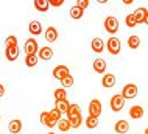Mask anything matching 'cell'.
<instances>
[{
    "label": "cell",
    "mask_w": 148,
    "mask_h": 134,
    "mask_svg": "<svg viewBox=\"0 0 148 134\" xmlns=\"http://www.w3.org/2000/svg\"><path fill=\"white\" fill-rule=\"evenodd\" d=\"M70 17L72 19H81L83 17V10L81 8H78L77 5L70 8Z\"/></svg>",
    "instance_id": "28"
},
{
    "label": "cell",
    "mask_w": 148,
    "mask_h": 134,
    "mask_svg": "<svg viewBox=\"0 0 148 134\" xmlns=\"http://www.w3.org/2000/svg\"><path fill=\"white\" fill-rule=\"evenodd\" d=\"M23 48H25L27 55H36V52L39 53V45H38V42H36V39H27Z\"/></svg>",
    "instance_id": "7"
},
{
    "label": "cell",
    "mask_w": 148,
    "mask_h": 134,
    "mask_svg": "<svg viewBox=\"0 0 148 134\" xmlns=\"http://www.w3.org/2000/svg\"><path fill=\"white\" fill-rule=\"evenodd\" d=\"M123 3H125V5H131V3H133V0H123Z\"/></svg>",
    "instance_id": "37"
},
{
    "label": "cell",
    "mask_w": 148,
    "mask_h": 134,
    "mask_svg": "<svg viewBox=\"0 0 148 134\" xmlns=\"http://www.w3.org/2000/svg\"><path fill=\"white\" fill-rule=\"evenodd\" d=\"M145 134H148V128H147V129H145Z\"/></svg>",
    "instance_id": "39"
},
{
    "label": "cell",
    "mask_w": 148,
    "mask_h": 134,
    "mask_svg": "<svg viewBox=\"0 0 148 134\" xmlns=\"http://www.w3.org/2000/svg\"><path fill=\"white\" fill-rule=\"evenodd\" d=\"M143 108L142 106H139V104H136V106H131V109H130V117L131 119H142L143 117Z\"/></svg>",
    "instance_id": "16"
},
{
    "label": "cell",
    "mask_w": 148,
    "mask_h": 134,
    "mask_svg": "<svg viewBox=\"0 0 148 134\" xmlns=\"http://www.w3.org/2000/svg\"><path fill=\"white\" fill-rule=\"evenodd\" d=\"M106 67H108V64H106V61L103 58H97L94 61V70L97 72V74H105Z\"/></svg>",
    "instance_id": "13"
},
{
    "label": "cell",
    "mask_w": 148,
    "mask_h": 134,
    "mask_svg": "<svg viewBox=\"0 0 148 134\" xmlns=\"http://www.w3.org/2000/svg\"><path fill=\"white\" fill-rule=\"evenodd\" d=\"M5 45L6 47H17V38L16 36H8L5 41Z\"/></svg>",
    "instance_id": "33"
},
{
    "label": "cell",
    "mask_w": 148,
    "mask_h": 134,
    "mask_svg": "<svg viewBox=\"0 0 148 134\" xmlns=\"http://www.w3.org/2000/svg\"><path fill=\"white\" fill-rule=\"evenodd\" d=\"M115 83H117V80H115V76H114L112 74H105V75H103V78H101L103 87L111 89V87L115 86Z\"/></svg>",
    "instance_id": "8"
},
{
    "label": "cell",
    "mask_w": 148,
    "mask_h": 134,
    "mask_svg": "<svg viewBox=\"0 0 148 134\" xmlns=\"http://www.w3.org/2000/svg\"><path fill=\"white\" fill-rule=\"evenodd\" d=\"M90 47H92V52H95V53H101V52L105 50L106 44L103 42V39H100V38H95V39H92V44H90Z\"/></svg>",
    "instance_id": "12"
},
{
    "label": "cell",
    "mask_w": 148,
    "mask_h": 134,
    "mask_svg": "<svg viewBox=\"0 0 148 134\" xmlns=\"http://www.w3.org/2000/svg\"><path fill=\"white\" fill-rule=\"evenodd\" d=\"M67 115H81V108L78 104H70L69 111H67Z\"/></svg>",
    "instance_id": "29"
},
{
    "label": "cell",
    "mask_w": 148,
    "mask_h": 134,
    "mask_svg": "<svg viewBox=\"0 0 148 134\" xmlns=\"http://www.w3.org/2000/svg\"><path fill=\"white\" fill-rule=\"evenodd\" d=\"M147 8H143V6H140V8H137V10L134 11V17H136V22H137V25L139 23H143V20H145V16H147Z\"/></svg>",
    "instance_id": "17"
},
{
    "label": "cell",
    "mask_w": 148,
    "mask_h": 134,
    "mask_svg": "<svg viewBox=\"0 0 148 134\" xmlns=\"http://www.w3.org/2000/svg\"><path fill=\"white\" fill-rule=\"evenodd\" d=\"M105 30L109 34H115L119 31V20L114 16H109V17L105 19Z\"/></svg>",
    "instance_id": "3"
},
{
    "label": "cell",
    "mask_w": 148,
    "mask_h": 134,
    "mask_svg": "<svg viewBox=\"0 0 148 134\" xmlns=\"http://www.w3.org/2000/svg\"><path fill=\"white\" fill-rule=\"evenodd\" d=\"M55 100H56V101H61V100H67V91H66V89H61V87H59V89H56V91H55Z\"/></svg>",
    "instance_id": "26"
},
{
    "label": "cell",
    "mask_w": 148,
    "mask_h": 134,
    "mask_svg": "<svg viewBox=\"0 0 148 134\" xmlns=\"http://www.w3.org/2000/svg\"><path fill=\"white\" fill-rule=\"evenodd\" d=\"M120 47H122V44H120V39L119 38H115V36H111L109 39H108V42H106V48H108V52H109L111 55H119L120 53Z\"/></svg>",
    "instance_id": "2"
},
{
    "label": "cell",
    "mask_w": 148,
    "mask_h": 134,
    "mask_svg": "<svg viewBox=\"0 0 148 134\" xmlns=\"http://www.w3.org/2000/svg\"><path fill=\"white\" fill-rule=\"evenodd\" d=\"M56 126H58V129H59L61 133H66V131H69V129L72 128L67 119H61V120H59L58 123H56Z\"/></svg>",
    "instance_id": "24"
},
{
    "label": "cell",
    "mask_w": 148,
    "mask_h": 134,
    "mask_svg": "<svg viewBox=\"0 0 148 134\" xmlns=\"http://www.w3.org/2000/svg\"><path fill=\"white\" fill-rule=\"evenodd\" d=\"M3 95H5V86H3L2 83H0V98H2Z\"/></svg>",
    "instance_id": "36"
},
{
    "label": "cell",
    "mask_w": 148,
    "mask_h": 134,
    "mask_svg": "<svg viewBox=\"0 0 148 134\" xmlns=\"http://www.w3.org/2000/svg\"><path fill=\"white\" fill-rule=\"evenodd\" d=\"M70 75V70H69V67L67 66H64V64H61V66H56L53 69V76L56 80H64L66 76H69Z\"/></svg>",
    "instance_id": "6"
},
{
    "label": "cell",
    "mask_w": 148,
    "mask_h": 134,
    "mask_svg": "<svg viewBox=\"0 0 148 134\" xmlns=\"http://www.w3.org/2000/svg\"><path fill=\"white\" fill-rule=\"evenodd\" d=\"M56 39H58V30L55 27H49L45 30V41H49V42H55Z\"/></svg>",
    "instance_id": "19"
},
{
    "label": "cell",
    "mask_w": 148,
    "mask_h": 134,
    "mask_svg": "<svg viewBox=\"0 0 148 134\" xmlns=\"http://www.w3.org/2000/svg\"><path fill=\"white\" fill-rule=\"evenodd\" d=\"M61 86H62L64 89H67V87H72V86H73V76H72V75H69V76H66L64 80H61Z\"/></svg>",
    "instance_id": "32"
},
{
    "label": "cell",
    "mask_w": 148,
    "mask_h": 134,
    "mask_svg": "<svg viewBox=\"0 0 148 134\" xmlns=\"http://www.w3.org/2000/svg\"><path fill=\"white\" fill-rule=\"evenodd\" d=\"M49 134H56V133H49Z\"/></svg>",
    "instance_id": "40"
},
{
    "label": "cell",
    "mask_w": 148,
    "mask_h": 134,
    "mask_svg": "<svg viewBox=\"0 0 148 134\" xmlns=\"http://www.w3.org/2000/svg\"><path fill=\"white\" fill-rule=\"evenodd\" d=\"M8 129H10L11 134H19L22 131V122L19 119H14L10 122V125H8Z\"/></svg>",
    "instance_id": "15"
},
{
    "label": "cell",
    "mask_w": 148,
    "mask_h": 134,
    "mask_svg": "<svg viewBox=\"0 0 148 134\" xmlns=\"http://www.w3.org/2000/svg\"><path fill=\"white\" fill-rule=\"evenodd\" d=\"M28 30H30V33L34 34V36L41 34V33H42V25H41V22H39V20H31Z\"/></svg>",
    "instance_id": "18"
},
{
    "label": "cell",
    "mask_w": 148,
    "mask_h": 134,
    "mask_svg": "<svg viewBox=\"0 0 148 134\" xmlns=\"http://www.w3.org/2000/svg\"><path fill=\"white\" fill-rule=\"evenodd\" d=\"M41 123L44 125V126H47V128H53V126H56V122L51 120V117H50V114H49V111L41 112Z\"/></svg>",
    "instance_id": "10"
},
{
    "label": "cell",
    "mask_w": 148,
    "mask_h": 134,
    "mask_svg": "<svg viewBox=\"0 0 148 134\" xmlns=\"http://www.w3.org/2000/svg\"><path fill=\"white\" fill-rule=\"evenodd\" d=\"M103 111V106H101V101L94 98L90 100L89 103V115H94V117H100V114H101Z\"/></svg>",
    "instance_id": "5"
},
{
    "label": "cell",
    "mask_w": 148,
    "mask_h": 134,
    "mask_svg": "<svg viewBox=\"0 0 148 134\" xmlns=\"http://www.w3.org/2000/svg\"><path fill=\"white\" fill-rule=\"evenodd\" d=\"M50 6H62L64 0H49Z\"/></svg>",
    "instance_id": "35"
},
{
    "label": "cell",
    "mask_w": 148,
    "mask_h": 134,
    "mask_svg": "<svg viewBox=\"0 0 148 134\" xmlns=\"http://www.w3.org/2000/svg\"><path fill=\"white\" fill-rule=\"evenodd\" d=\"M49 6H50L49 0H34V8L38 11H41V13H45L49 10Z\"/></svg>",
    "instance_id": "23"
},
{
    "label": "cell",
    "mask_w": 148,
    "mask_h": 134,
    "mask_svg": "<svg viewBox=\"0 0 148 134\" xmlns=\"http://www.w3.org/2000/svg\"><path fill=\"white\" fill-rule=\"evenodd\" d=\"M77 6L78 8H81L83 11L86 10L87 6H89V0H78V3H77Z\"/></svg>",
    "instance_id": "34"
},
{
    "label": "cell",
    "mask_w": 148,
    "mask_h": 134,
    "mask_svg": "<svg viewBox=\"0 0 148 134\" xmlns=\"http://www.w3.org/2000/svg\"><path fill=\"white\" fill-rule=\"evenodd\" d=\"M125 23H126V27H128V28H134L136 25H137L134 14H128L126 17H125Z\"/></svg>",
    "instance_id": "30"
},
{
    "label": "cell",
    "mask_w": 148,
    "mask_h": 134,
    "mask_svg": "<svg viewBox=\"0 0 148 134\" xmlns=\"http://www.w3.org/2000/svg\"><path fill=\"white\" fill-rule=\"evenodd\" d=\"M49 114H50V117H51V120L58 123V122L61 120V114H62V112H61V111H58L56 108H53L51 111H49Z\"/></svg>",
    "instance_id": "31"
},
{
    "label": "cell",
    "mask_w": 148,
    "mask_h": 134,
    "mask_svg": "<svg viewBox=\"0 0 148 134\" xmlns=\"http://www.w3.org/2000/svg\"><path fill=\"white\" fill-rule=\"evenodd\" d=\"M86 126L89 129H94L98 126V117H94V115H89L86 119Z\"/></svg>",
    "instance_id": "27"
},
{
    "label": "cell",
    "mask_w": 148,
    "mask_h": 134,
    "mask_svg": "<svg viewBox=\"0 0 148 134\" xmlns=\"http://www.w3.org/2000/svg\"><path fill=\"white\" fill-rule=\"evenodd\" d=\"M137 92H139V87L136 86V84H133V83H128V84H125L123 86V89H122V95L125 100H131V98H136V95H137Z\"/></svg>",
    "instance_id": "1"
},
{
    "label": "cell",
    "mask_w": 148,
    "mask_h": 134,
    "mask_svg": "<svg viewBox=\"0 0 148 134\" xmlns=\"http://www.w3.org/2000/svg\"><path fill=\"white\" fill-rule=\"evenodd\" d=\"M128 47H130L131 50L139 48V47H140V38H139V36H136V34L130 36V38H128Z\"/></svg>",
    "instance_id": "22"
},
{
    "label": "cell",
    "mask_w": 148,
    "mask_h": 134,
    "mask_svg": "<svg viewBox=\"0 0 148 134\" xmlns=\"http://www.w3.org/2000/svg\"><path fill=\"white\" fill-rule=\"evenodd\" d=\"M5 56L10 63H13L19 58V47H6L5 50Z\"/></svg>",
    "instance_id": "11"
},
{
    "label": "cell",
    "mask_w": 148,
    "mask_h": 134,
    "mask_svg": "<svg viewBox=\"0 0 148 134\" xmlns=\"http://www.w3.org/2000/svg\"><path fill=\"white\" fill-rule=\"evenodd\" d=\"M67 120H69L72 128H79L83 123V117L81 115H67Z\"/></svg>",
    "instance_id": "20"
},
{
    "label": "cell",
    "mask_w": 148,
    "mask_h": 134,
    "mask_svg": "<svg viewBox=\"0 0 148 134\" xmlns=\"http://www.w3.org/2000/svg\"><path fill=\"white\" fill-rule=\"evenodd\" d=\"M114 129H115V133H119V134H126L130 131V123H128L126 120H117L114 125Z\"/></svg>",
    "instance_id": "9"
},
{
    "label": "cell",
    "mask_w": 148,
    "mask_h": 134,
    "mask_svg": "<svg viewBox=\"0 0 148 134\" xmlns=\"http://www.w3.org/2000/svg\"><path fill=\"white\" fill-rule=\"evenodd\" d=\"M109 104H111V109H112L114 112H119V111H122V109H123V106H125V98H123L120 94L112 95V97H111Z\"/></svg>",
    "instance_id": "4"
},
{
    "label": "cell",
    "mask_w": 148,
    "mask_h": 134,
    "mask_svg": "<svg viewBox=\"0 0 148 134\" xmlns=\"http://www.w3.org/2000/svg\"><path fill=\"white\" fill-rule=\"evenodd\" d=\"M143 23H147V25H148V13H147V16H145V20H143Z\"/></svg>",
    "instance_id": "38"
},
{
    "label": "cell",
    "mask_w": 148,
    "mask_h": 134,
    "mask_svg": "<svg viewBox=\"0 0 148 134\" xmlns=\"http://www.w3.org/2000/svg\"><path fill=\"white\" fill-rule=\"evenodd\" d=\"M55 108L58 109V111H61L62 114H67V111H69L70 108V103L67 100H61V101H55Z\"/></svg>",
    "instance_id": "21"
},
{
    "label": "cell",
    "mask_w": 148,
    "mask_h": 134,
    "mask_svg": "<svg viewBox=\"0 0 148 134\" xmlns=\"http://www.w3.org/2000/svg\"><path fill=\"white\" fill-rule=\"evenodd\" d=\"M38 61H39V56L38 55H27L25 64H27V67H34L36 64H38Z\"/></svg>",
    "instance_id": "25"
},
{
    "label": "cell",
    "mask_w": 148,
    "mask_h": 134,
    "mask_svg": "<svg viewBox=\"0 0 148 134\" xmlns=\"http://www.w3.org/2000/svg\"><path fill=\"white\" fill-rule=\"evenodd\" d=\"M39 59H44V61H50L51 58H53V50H51L50 47H42L39 48Z\"/></svg>",
    "instance_id": "14"
}]
</instances>
